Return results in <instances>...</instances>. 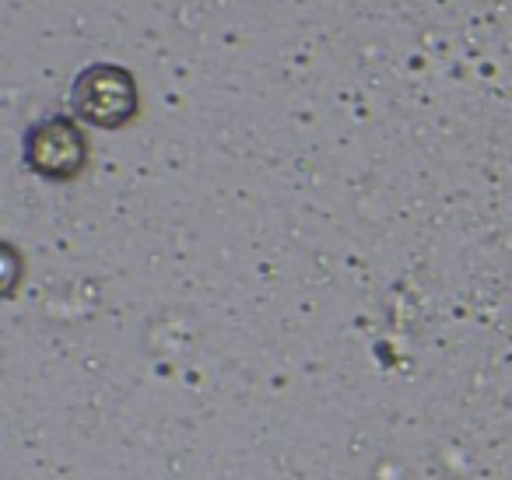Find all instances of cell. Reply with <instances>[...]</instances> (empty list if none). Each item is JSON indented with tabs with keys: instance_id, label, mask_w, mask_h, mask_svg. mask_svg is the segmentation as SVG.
Instances as JSON below:
<instances>
[{
	"instance_id": "cell-1",
	"label": "cell",
	"mask_w": 512,
	"mask_h": 480,
	"mask_svg": "<svg viewBox=\"0 0 512 480\" xmlns=\"http://www.w3.org/2000/svg\"><path fill=\"white\" fill-rule=\"evenodd\" d=\"M137 109H141V88L127 67L92 64L71 85V113L88 127L120 130L134 120Z\"/></svg>"
},
{
	"instance_id": "cell-2",
	"label": "cell",
	"mask_w": 512,
	"mask_h": 480,
	"mask_svg": "<svg viewBox=\"0 0 512 480\" xmlns=\"http://www.w3.org/2000/svg\"><path fill=\"white\" fill-rule=\"evenodd\" d=\"M25 165L50 183H71L88 165V137L71 116H46L25 134Z\"/></svg>"
}]
</instances>
